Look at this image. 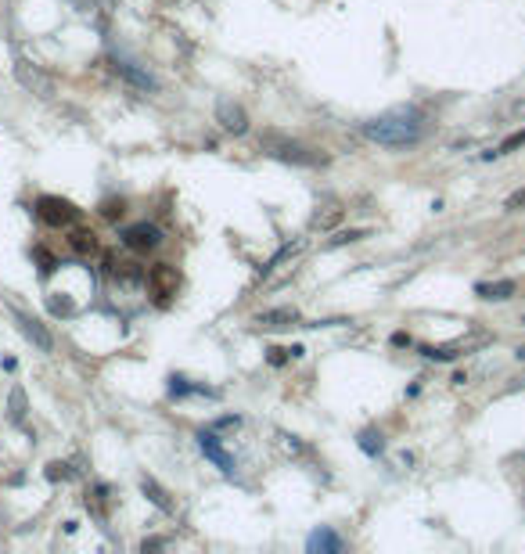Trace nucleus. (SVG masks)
<instances>
[{"instance_id":"f257e3e1","label":"nucleus","mask_w":525,"mask_h":554,"mask_svg":"<svg viewBox=\"0 0 525 554\" xmlns=\"http://www.w3.org/2000/svg\"><path fill=\"white\" fill-rule=\"evenodd\" d=\"M360 134L382 148H407V144H417L425 137V122L414 112H389V116L367 119L360 126Z\"/></svg>"},{"instance_id":"f03ea898","label":"nucleus","mask_w":525,"mask_h":554,"mask_svg":"<svg viewBox=\"0 0 525 554\" xmlns=\"http://www.w3.org/2000/svg\"><path fill=\"white\" fill-rule=\"evenodd\" d=\"M263 144H266V152L274 155V159H281V162H296V166H317V162H324L321 155H313L309 148H302L296 141H284V137H274V134H266Z\"/></svg>"},{"instance_id":"7ed1b4c3","label":"nucleus","mask_w":525,"mask_h":554,"mask_svg":"<svg viewBox=\"0 0 525 554\" xmlns=\"http://www.w3.org/2000/svg\"><path fill=\"white\" fill-rule=\"evenodd\" d=\"M36 216L44 220L47 227H72L79 220V209L65 198H54V195H44L36 202Z\"/></svg>"},{"instance_id":"20e7f679","label":"nucleus","mask_w":525,"mask_h":554,"mask_svg":"<svg viewBox=\"0 0 525 554\" xmlns=\"http://www.w3.org/2000/svg\"><path fill=\"white\" fill-rule=\"evenodd\" d=\"M15 76H18V83H22L26 90H33V94H40V97H51V94H54V79L40 69V65H33L29 58H18V61H15Z\"/></svg>"},{"instance_id":"39448f33","label":"nucleus","mask_w":525,"mask_h":554,"mask_svg":"<svg viewBox=\"0 0 525 554\" xmlns=\"http://www.w3.org/2000/svg\"><path fill=\"white\" fill-rule=\"evenodd\" d=\"M148 288H152V295H155L159 303L173 299L177 288H180V274H177V267H173V263H155V267L148 270Z\"/></svg>"},{"instance_id":"423d86ee","label":"nucleus","mask_w":525,"mask_h":554,"mask_svg":"<svg viewBox=\"0 0 525 554\" xmlns=\"http://www.w3.org/2000/svg\"><path fill=\"white\" fill-rule=\"evenodd\" d=\"M122 242H126V248H134V252H155L162 245V230L152 227V223H134V227L122 230Z\"/></svg>"},{"instance_id":"0eeeda50","label":"nucleus","mask_w":525,"mask_h":554,"mask_svg":"<svg viewBox=\"0 0 525 554\" xmlns=\"http://www.w3.org/2000/svg\"><path fill=\"white\" fill-rule=\"evenodd\" d=\"M15 324H18V331H22L29 342L40 349V353H51L54 349V338H51V331L36 321V317H29V313H15Z\"/></svg>"},{"instance_id":"6e6552de","label":"nucleus","mask_w":525,"mask_h":554,"mask_svg":"<svg viewBox=\"0 0 525 554\" xmlns=\"http://www.w3.org/2000/svg\"><path fill=\"white\" fill-rule=\"evenodd\" d=\"M216 122L223 126L227 134H245L248 130V116H245L241 104H234V101H220L216 104Z\"/></svg>"},{"instance_id":"1a4fd4ad","label":"nucleus","mask_w":525,"mask_h":554,"mask_svg":"<svg viewBox=\"0 0 525 554\" xmlns=\"http://www.w3.org/2000/svg\"><path fill=\"white\" fill-rule=\"evenodd\" d=\"M198 450H202L209 461H213V464L220 468V472H227V475L234 472V457H230V454L223 450V446H220V439H216L213 432H198Z\"/></svg>"},{"instance_id":"9d476101","label":"nucleus","mask_w":525,"mask_h":554,"mask_svg":"<svg viewBox=\"0 0 525 554\" xmlns=\"http://www.w3.org/2000/svg\"><path fill=\"white\" fill-rule=\"evenodd\" d=\"M256 324H259L263 331L291 328V324H299V310H296V306H277V310H266V313H259V317H256Z\"/></svg>"},{"instance_id":"9b49d317","label":"nucleus","mask_w":525,"mask_h":554,"mask_svg":"<svg viewBox=\"0 0 525 554\" xmlns=\"http://www.w3.org/2000/svg\"><path fill=\"white\" fill-rule=\"evenodd\" d=\"M313 554H342L346 551V540L339 537V532H331V529H317L309 537V544H306Z\"/></svg>"},{"instance_id":"f8f14e48","label":"nucleus","mask_w":525,"mask_h":554,"mask_svg":"<svg viewBox=\"0 0 525 554\" xmlns=\"http://www.w3.org/2000/svg\"><path fill=\"white\" fill-rule=\"evenodd\" d=\"M112 69H115V76H122L126 83H134L137 90H155V87H159V83H155L148 72H144V69H137V65H130V61H115Z\"/></svg>"},{"instance_id":"ddd939ff","label":"nucleus","mask_w":525,"mask_h":554,"mask_svg":"<svg viewBox=\"0 0 525 554\" xmlns=\"http://www.w3.org/2000/svg\"><path fill=\"white\" fill-rule=\"evenodd\" d=\"M140 493L148 497V500H152V504H155L159 511H165V515H173V511H177V504L170 500V493H165V489H162V486H159L155 479H148V475L140 479Z\"/></svg>"},{"instance_id":"4468645a","label":"nucleus","mask_w":525,"mask_h":554,"mask_svg":"<svg viewBox=\"0 0 525 554\" xmlns=\"http://www.w3.org/2000/svg\"><path fill=\"white\" fill-rule=\"evenodd\" d=\"M69 245H72V252H79V255H94L101 245H97V234L90 230V227H76L72 223V234H69Z\"/></svg>"},{"instance_id":"2eb2a0df","label":"nucleus","mask_w":525,"mask_h":554,"mask_svg":"<svg viewBox=\"0 0 525 554\" xmlns=\"http://www.w3.org/2000/svg\"><path fill=\"white\" fill-rule=\"evenodd\" d=\"M339 220H342V205H339V202H324L317 212H313V223H309V227H313V230H328V227H334Z\"/></svg>"},{"instance_id":"dca6fc26","label":"nucleus","mask_w":525,"mask_h":554,"mask_svg":"<svg viewBox=\"0 0 525 554\" xmlns=\"http://www.w3.org/2000/svg\"><path fill=\"white\" fill-rule=\"evenodd\" d=\"M478 295L482 299H511L515 295V281H496V285H478Z\"/></svg>"},{"instance_id":"f3484780","label":"nucleus","mask_w":525,"mask_h":554,"mask_svg":"<svg viewBox=\"0 0 525 554\" xmlns=\"http://www.w3.org/2000/svg\"><path fill=\"white\" fill-rule=\"evenodd\" d=\"M108 267H112V277H119V281H137L140 277V267L137 263H130V260H108Z\"/></svg>"},{"instance_id":"a211bd4d","label":"nucleus","mask_w":525,"mask_h":554,"mask_svg":"<svg viewBox=\"0 0 525 554\" xmlns=\"http://www.w3.org/2000/svg\"><path fill=\"white\" fill-rule=\"evenodd\" d=\"M299 353H302L299 346H296V349H284V346H270V349H266V360H270V364H274V367H284L288 360H291V356H299Z\"/></svg>"},{"instance_id":"6ab92c4d","label":"nucleus","mask_w":525,"mask_h":554,"mask_svg":"<svg viewBox=\"0 0 525 554\" xmlns=\"http://www.w3.org/2000/svg\"><path fill=\"white\" fill-rule=\"evenodd\" d=\"M104 497H108V489H104V486H94L90 493H87V511H94L97 519H104Z\"/></svg>"},{"instance_id":"aec40b11","label":"nucleus","mask_w":525,"mask_h":554,"mask_svg":"<svg viewBox=\"0 0 525 554\" xmlns=\"http://www.w3.org/2000/svg\"><path fill=\"white\" fill-rule=\"evenodd\" d=\"M360 450L374 457V454H382V450H385V439L378 436V432H364V436H360Z\"/></svg>"},{"instance_id":"412c9836","label":"nucleus","mask_w":525,"mask_h":554,"mask_svg":"<svg viewBox=\"0 0 525 554\" xmlns=\"http://www.w3.org/2000/svg\"><path fill=\"white\" fill-rule=\"evenodd\" d=\"M299 248H302V242H296V245H284V248H281V252L274 255V260H270V263L263 267V277H266V274H274V270H277V267H281V263L288 260V255H296Z\"/></svg>"},{"instance_id":"4be33fe9","label":"nucleus","mask_w":525,"mask_h":554,"mask_svg":"<svg viewBox=\"0 0 525 554\" xmlns=\"http://www.w3.org/2000/svg\"><path fill=\"white\" fill-rule=\"evenodd\" d=\"M360 238H367V230H339L334 238L328 242V248H339V245H349V242H360Z\"/></svg>"},{"instance_id":"5701e85b","label":"nucleus","mask_w":525,"mask_h":554,"mask_svg":"<svg viewBox=\"0 0 525 554\" xmlns=\"http://www.w3.org/2000/svg\"><path fill=\"white\" fill-rule=\"evenodd\" d=\"M26 418V396H22V389H15L11 393V421H22Z\"/></svg>"},{"instance_id":"b1692460","label":"nucleus","mask_w":525,"mask_h":554,"mask_svg":"<svg viewBox=\"0 0 525 554\" xmlns=\"http://www.w3.org/2000/svg\"><path fill=\"white\" fill-rule=\"evenodd\" d=\"M122 212H126V205H122V202H115V198H108V202L101 205V216H104V220H119Z\"/></svg>"},{"instance_id":"393cba45","label":"nucleus","mask_w":525,"mask_h":554,"mask_svg":"<svg viewBox=\"0 0 525 554\" xmlns=\"http://www.w3.org/2000/svg\"><path fill=\"white\" fill-rule=\"evenodd\" d=\"M525 144V130H518V134H511L508 141H503L500 148H496V155H508V152H515V148H522Z\"/></svg>"},{"instance_id":"a878e982","label":"nucleus","mask_w":525,"mask_h":554,"mask_svg":"<svg viewBox=\"0 0 525 554\" xmlns=\"http://www.w3.org/2000/svg\"><path fill=\"white\" fill-rule=\"evenodd\" d=\"M69 475H72V468H69V464H61V461L47 464V479H51V482H58V479H69Z\"/></svg>"},{"instance_id":"bb28decb","label":"nucleus","mask_w":525,"mask_h":554,"mask_svg":"<svg viewBox=\"0 0 525 554\" xmlns=\"http://www.w3.org/2000/svg\"><path fill=\"white\" fill-rule=\"evenodd\" d=\"M522 205H525V191H515V195L508 198V209L515 212V209H522Z\"/></svg>"},{"instance_id":"cd10ccee","label":"nucleus","mask_w":525,"mask_h":554,"mask_svg":"<svg viewBox=\"0 0 525 554\" xmlns=\"http://www.w3.org/2000/svg\"><path fill=\"white\" fill-rule=\"evenodd\" d=\"M238 425H241V418H220L216 429H238Z\"/></svg>"},{"instance_id":"c85d7f7f","label":"nucleus","mask_w":525,"mask_h":554,"mask_svg":"<svg viewBox=\"0 0 525 554\" xmlns=\"http://www.w3.org/2000/svg\"><path fill=\"white\" fill-rule=\"evenodd\" d=\"M392 342H396V346H410V338H407L403 331H396V335H392Z\"/></svg>"},{"instance_id":"c756f323","label":"nucleus","mask_w":525,"mask_h":554,"mask_svg":"<svg viewBox=\"0 0 525 554\" xmlns=\"http://www.w3.org/2000/svg\"><path fill=\"white\" fill-rule=\"evenodd\" d=\"M515 356H518V360H525V346H518V349H515Z\"/></svg>"}]
</instances>
